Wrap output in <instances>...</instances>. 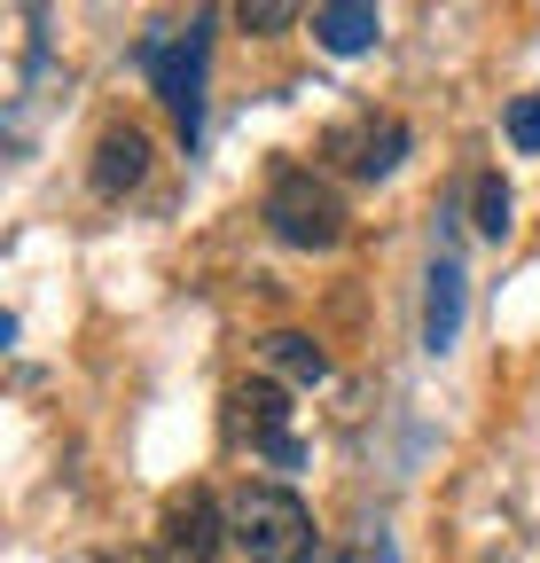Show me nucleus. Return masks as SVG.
Here are the masks:
<instances>
[{"instance_id": "1", "label": "nucleus", "mask_w": 540, "mask_h": 563, "mask_svg": "<svg viewBox=\"0 0 540 563\" xmlns=\"http://www.w3.org/2000/svg\"><path fill=\"white\" fill-rule=\"evenodd\" d=\"M228 540L251 563H306L313 555V509L290 485H243L228 501Z\"/></svg>"}, {"instance_id": "2", "label": "nucleus", "mask_w": 540, "mask_h": 563, "mask_svg": "<svg viewBox=\"0 0 540 563\" xmlns=\"http://www.w3.org/2000/svg\"><path fill=\"white\" fill-rule=\"evenodd\" d=\"M266 228L290 251H337L345 243V196H337L313 165H283L266 180Z\"/></svg>"}, {"instance_id": "3", "label": "nucleus", "mask_w": 540, "mask_h": 563, "mask_svg": "<svg viewBox=\"0 0 540 563\" xmlns=\"http://www.w3.org/2000/svg\"><path fill=\"white\" fill-rule=\"evenodd\" d=\"M142 70L157 79V95H165L180 141L196 150V133H205V16H196L188 32H157V40H142Z\"/></svg>"}, {"instance_id": "4", "label": "nucleus", "mask_w": 540, "mask_h": 563, "mask_svg": "<svg viewBox=\"0 0 540 563\" xmlns=\"http://www.w3.org/2000/svg\"><path fill=\"white\" fill-rule=\"evenodd\" d=\"M235 422H243V431H251V446L266 454V462H283V470H298L306 462V446L290 439V391L283 384H243L235 391Z\"/></svg>"}, {"instance_id": "5", "label": "nucleus", "mask_w": 540, "mask_h": 563, "mask_svg": "<svg viewBox=\"0 0 540 563\" xmlns=\"http://www.w3.org/2000/svg\"><path fill=\"white\" fill-rule=\"evenodd\" d=\"M165 563H212L220 555V540H228V517L212 509V493H173V501H165Z\"/></svg>"}, {"instance_id": "6", "label": "nucleus", "mask_w": 540, "mask_h": 563, "mask_svg": "<svg viewBox=\"0 0 540 563\" xmlns=\"http://www.w3.org/2000/svg\"><path fill=\"white\" fill-rule=\"evenodd\" d=\"M321 150H329V157H345L361 180H384L399 157H408V125H399V118H353V125H337Z\"/></svg>"}, {"instance_id": "7", "label": "nucleus", "mask_w": 540, "mask_h": 563, "mask_svg": "<svg viewBox=\"0 0 540 563\" xmlns=\"http://www.w3.org/2000/svg\"><path fill=\"white\" fill-rule=\"evenodd\" d=\"M431 290H423V352H454L462 336V313H470V274L454 258H431Z\"/></svg>"}, {"instance_id": "8", "label": "nucleus", "mask_w": 540, "mask_h": 563, "mask_svg": "<svg viewBox=\"0 0 540 563\" xmlns=\"http://www.w3.org/2000/svg\"><path fill=\"white\" fill-rule=\"evenodd\" d=\"M313 40L329 55H368L384 40V16L368 9V0H329V9H313Z\"/></svg>"}, {"instance_id": "9", "label": "nucleus", "mask_w": 540, "mask_h": 563, "mask_svg": "<svg viewBox=\"0 0 540 563\" xmlns=\"http://www.w3.org/2000/svg\"><path fill=\"white\" fill-rule=\"evenodd\" d=\"M142 173H150V141L133 133V125H110L95 141V188L102 196H125V188H142Z\"/></svg>"}, {"instance_id": "10", "label": "nucleus", "mask_w": 540, "mask_h": 563, "mask_svg": "<svg viewBox=\"0 0 540 563\" xmlns=\"http://www.w3.org/2000/svg\"><path fill=\"white\" fill-rule=\"evenodd\" d=\"M258 352H266V368H275V376H290V384H321V376H329V352H321L306 329H275Z\"/></svg>"}, {"instance_id": "11", "label": "nucleus", "mask_w": 540, "mask_h": 563, "mask_svg": "<svg viewBox=\"0 0 540 563\" xmlns=\"http://www.w3.org/2000/svg\"><path fill=\"white\" fill-rule=\"evenodd\" d=\"M509 211H517V203H509V180H502V173H478V235H486V243H502V235L517 228Z\"/></svg>"}, {"instance_id": "12", "label": "nucleus", "mask_w": 540, "mask_h": 563, "mask_svg": "<svg viewBox=\"0 0 540 563\" xmlns=\"http://www.w3.org/2000/svg\"><path fill=\"white\" fill-rule=\"evenodd\" d=\"M509 141H517L525 157L540 150V95H517V102H509Z\"/></svg>"}, {"instance_id": "13", "label": "nucleus", "mask_w": 540, "mask_h": 563, "mask_svg": "<svg viewBox=\"0 0 540 563\" xmlns=\"http://www.w3.org/2000/svg\"><path fill=\"white\" fill-rule=\"evenodd\" d=\"M283 24H298L290 0H251V9H243V32H283Z\"/></svg>"}, {"instance_id": "14", "label": "nucleus", "mask_w": 540, "mask_h": 563, "mask_svg": "<svg viewBox=\"0 0 540 563\" xmlns=\"http://www.w3.org/2000/svg\"><path fill=\"white\" fill-rule=\"evenodd\" d=\"M110 563H165V555H142V548H125V555H110Z\"/></svg>"}]
</instances>
